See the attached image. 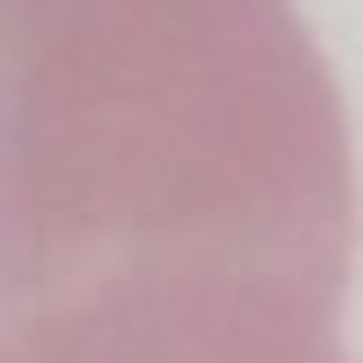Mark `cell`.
Masks as SVG:
<instances>
[{
    "mask_svg": "<svg viewBox=\"0 0 363 363\" xmlns=\"http://www.w3.org/2000/svg\"><path fill=\"white\" fill-rule=\"evenodd\" d=\"M0 363H62V354H53V346H35V337H18L9 319H0ZM328 363H337V354H328Z\"/></svg>",
    "mask_w": 363,
    "mask_h": 363,
    "instance_id": "6da1fadb",
    "label": "cell"
}]
</instances>
